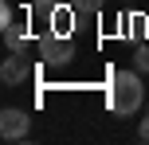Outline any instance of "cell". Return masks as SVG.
Segmentation results:
<instances>
[{
    "instance_id": "3",
    "label": "cell",
    "mask_w": 149,
    "mask_h": 145,
    "mask_svg": "<svg viewBox=\"0 0 149 145\" xmlns=\"http://www.w3.org/2000/svg\"><path fill=\"white\" fill-rule=\"evenodd\" d=\"M31 130V114L20 106H4L0 110V137L4 141H24Z\"/></svg>"
},
{
    "instance_id": "8",
    "label": "cell",
    "mask_w": 149,
    "mask_h": 145,
    "mask_svg": "<svg viewBox=\"0 0 149 145\" xmlns=\"http://www.w3.org/2000/svg\"><path fill=\"white\" fill-rule=\"evenodd\" d=\"M134 67L137 71H149V47H137V51H134Z\"/></svg>"
},
{
    "instance_id": "1",
    "label": "cell",
    "mask_w": 149,
    "mask_h": 145,
    "mask_svg": "<svg viewBox=\"0 0 149 145\" xmlns=\"http://www.w3.org/2000/svg\"><path fill=\"white\" fill-rule=\"evenodd\" d=\"M110 110L118 118H130L141 110L145 102V86H141V71H118V75L110 78Z\"/></svg>"
},
{
    "instance_id": "7",
    "label": "cell",
    "mask_w": 149,
    "mask_h": 145,
    "mask_svg": "<svg viewBox=\"0 0 149 145\" xmlns=\"http://www.w3.org/2000/svg\"><path fill=\"white\" fill-rule=\"evenodd\" d=\"M67 4H71L74 12H79V16H98L106 0H67Z\"/></svg>"
},
{
    "instance_id": "5",
    "label": "cell",
    "mask_w": 149,
    "mask_h": 145,
    "mask_svg": "<svg viewBox=\"0 0 149 145\" xmlns=\"http://www.w3.org/2000/svg\"><path fill=\"white\" fill-rule=\"evenodd\" d=\"M55 8H59V0H31L28 20L39 28V35H43V31H51V16H55Z\"/></svg>"
},
{
    "instance_id": "9",
    "label": "cell",
    "mask_w": 149,
    "mask_h": 145,
    "mask_svg": "<svg viewBox=\"0 0 149 145\" xmlns=\"http://www.w3.org/2000/svg\"><path fill=\"white\" fill-rule=\"evenodd\" d=\"M4 24H12V4H4V8H0V28H4Z\"/></svg>"
},
{
    "instance_id": "4",
    "label": "cell",
    "mask_w": 149,
    "mask_h": 145,
    "mask_svg": "<svg viewBox=\"0 0 149 145\" xmlns=\"http://www.w3.org/2000/svg\"><path fill=\"white\" fill-rule=\"evenodd\" d=\"M0 78H4V86H24V83H31V63L24 59V51H8L4 67H0Z\"/></svg>"
},
{
    "instance_id": "10",
    "label": "cell",
    "mask_w": 149,
    "mask_h": 145,
    "mask_svg": "<svg viewBox=\"0 0 149 145\" xmlns=\"http://www.w3.org/2000/svg\"><path fill=\"white\" fill-rule=\"evenodd\" d=\"M141 141H149V114L141 118Z\"/></svg>"
},
{
    "instance_id": "6",
    "label": "cell",
    "mask_w": 149,
    "mask_h": 145,
    "mask_svg": "<svg viewBox=\"0 0 149 145\" xmlns=\"http://www.w3.org/2000/svg\"><path fill=\"white\" fill-rule=\"evenodd\" d=\"M24 43H28V24H4V47L8 51H24Z\"/></svg>"
},
{
    "instance_id": "2",
    "label": "cell",
    "mask_w": 149,
    "mask_h": 145,
    "mask_svg": "<svg viewBox=\"0 0 149 145\" xmlns=\"http://www.w3.org/2000/svg\"><path fill=\"white\" fill-rule=\"evenodd\" d=\"M36 59L43 63V67H67L74 59V43L71 35H63V31H43L36 43Z\"/></svg>"
}]
</instances>
